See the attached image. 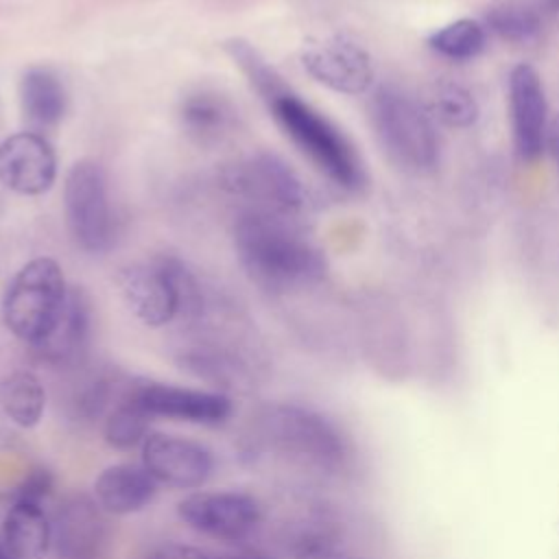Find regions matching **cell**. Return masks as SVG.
Wrapping results in <instances>:
<instances>
[{
  "label": "cell",
  "mask_w": 559,
  "mask_h": 559,
  "mask_svg": "<svg viewBox=\"0 0 559 559\" xmlns=\"http://www.w3.org/2000/svg\"><path fill=\"white\" fill-rule=\"evenodd\" d=\"M371 124L380 146L402 168L428 170L439 157L432 118L406 92L384 85L369 105Z\"/></svg>",
  "instance_id": "obj_5"
},
{
  "label": "cell",
  "mask_w": 559,
  "mask_h": 559,
  "mask_svg": "<svg viewBox=\"0 0 559 559\" xmlns=\"http://www.w3.org/2000/svg\"><path fill=\"white\" fill-rule=\"evenodd\" d=\"M159 483L142 463H114L94 480V498L109 515H131L148 507Z\"/></svg>",
  "instance_id": "obj_16"
},
{
  "label": "cell",
  "mask_w": 559,
  "mask_h": 559,
  "mask_svg": "<svg viewBox=\"0 0 559 559\" xmlns=\"http://www.w3.org/2000/svg\"><path fill=\"white\" fill-rule=\"evenodd\" d=\"M509 118L518 155L526 162L539 157L548 133V103L542 76L528 63L509 72Z\"/></svg>",
  "instance_id": "obj_11"
},
{
  "label": "cell",
  "mask_w": 559,
  "mask_h": 559,
  "mask_svg": "<svg viewBox=\"0 0 559 559\" xmlns=\"http://www.w3.org/2000/svg\"><path fill=\"white\" fill-rule=\"evenodd\" d=\"M2 546L11 559H44L52 548V520L44 507L13 500L2 518Z\"/></svg>",
  "instance_id": "obj_17"
},
{
  "label": "cell",
  "mask_w": 559,
  "mask_h": 559,
  "mask_svg": "<svg viewBox=\"0 0 559 559\" xmlns=\"http://www.w3.org/2000/svg\"><path fill=\"white\" fill-rule=\"evenodd\" d=\"M144 559H210V557L197 546L168 542V544H162V546L153 548Z\"/></svg>",
  "instance_id": "obj_29"
},
{
  "label": "cell",
  "mask_w": 559,
  "mask_h": 559,
  "mask_svg": "<svg viewBox=\"0 0 559 559\" xmlns=\"http://www.w3.org/2000/svg\"><path fill=\"white\" fill-rule=\"evenodd\" d=\"M234 245L247 275L273 293L310 286L325 275L321 251L275 214L260 210L240 214Z\"/></svg>",
  "instance_id": "obj_1"
},
{
  "label": "cell",
  "mask_w": 559,
  "mask_h": 559,
  "mask_svg": "<svg viewBox=\"0 0 559 559\" xmlns=\"http://www.w3.org/2000/svg\"><path fill=\"white\" fill-rule=\"evenodd\" d=\"M341 535L330 522L312 520L290 537L293 559H332L338 552Z\"/></svg>",
  "instance_id": "obj_27"
},
{
  "label": "cell",
  "mask_w": 559,
  "mask_h": 559,
  "mask_svg": "<svg viewBox=\"0 0 559 559\" xmlns=\"http://www.w3.org/2000/svg\"><path fill=\"white\" fill-rule=\"evenodd\" d=\"M66 221L74 242L87 253H105L116 234L114 214L109 205L105 170L92 162H76L63 188Z\"/></svg>",
  "instance_id": "obj_6"
},
{
  "label": "cell",
  "mask_w": 559,
  "mask_h": 559,
  "mask_svg": "<svg viewBox=\"0 0 559 559\" xmlns=\"http://www.w3.org/2000/svg\"><path fill=\"white\" fill-rule=\"evenodd\" d=\"M306 72L321 85L341 94H362L373 83L371 57L352 39L332 37L301 55Z\"/></svg>",
  "instance_id": "obj_13"
},
{
  "label": "cell",
  "mask_w": 559,
  "mask_h": 559,
  "mask_svg": "<svg viewBox=\"0 0 559 559\" xmlns=\"http://www.w3.org/2000/svg\"><path fill=\"white\" fill-rule=\"evenodd\" d=\"M546 22L537 0H500L485 13V28L511 44L533 41Z\"/></svg>",
  "instance_id": "obj_21"
},
{
  "label": "cell",
  "mask_w": 559,
  "mask_h": 559,
  "mask_svg": "<svg viewBox=\"0 0 559 559\" xmlns=\"http://www.w3.org/2000/svg\"><path fill=\"white\" fill-rule=\"evenodd\" d=\"M55 489V476L50 469L46 467H33L15 487L13 491V500H24V502H35V504H44L46 498L52 493Z\"/></svg>",
  "instance_id": "obj_28"
},
{
  "label": "cell",
  "mask_w": 559,
  "mask_h": 559,
  "mask_svg": "<svg viewBox=\"0 0 559 559\" xmlns=\"http://www.w3.org/2000/svg\"><path fill=\"white\" fill-rule=\"evenodd\" d=\"M68 286L59 264L50 258H35L24 264L2 297V321L9 332L28 343L39 345L59 321Z\"/></svg>",
  "instance_id": "obj_4"
},
{
  "label": "cell",
  "mask_w": 559,
  "mask_h": 559,
  "mask_svg": "<svg viewBox=\"0 0 559 559\" xmlns=\"http://www.w3.org/2000/svg\"><path fill=\"white\" fill-rule=\"evenodd\" d=\"M234 120L236 111L229 100L210 90L188 94L179 107L181 129L199 146H212L221 142L231 131Z\"/></svg>",
  "instance_id": "obj_19"
},
{
  "label": "cell",
  "mask_w": 559,
  "mask_h": 559,
  "mask_svg": "<svg viewBox=\"0 0 559 559\" xmlns=\"http://www.w3.org/2000/svg\"><path fill=\"white\" fill-rule=\"evenodd\" d=\"M426 111L432 120H439L441 124L452 129H467L478 120L476 98L467 87L454 81H441L432 85Z\"/></svg>",
  "instance_id": "obj_25"
},
{
  "label": "cell",
  "mask_w": 559,
  "mask_h": 559,
  "mask_svg": "<svg viewBox=\"0 0 559 559\" xmlns=\"http://www.w3.org/2000/svg\"><path fill=\"white\" fill-rule=\"evenodd\" d=\"M20 103L24 118L37 129L57 127L66 114V90L48 68H31L20 81Z\"/></svg>",
  "instance_id": "obj_20"
},
{
  "label": "cell",
  "mask_w": 559,
  "mask_h": 559,
  "mask_svg": "<svg viewBox=\"0 0 559 559\" xmlns=\"http://www.w3.org/2000/svg\"><path fill=\"white\" fill-rule=\"evenodd\" d=\"M124 395L153 419L162 417L197 426H218L227 421L234 411L231 400L221 391L190 389L146 378L129 380L124 384Z\"/></svg>",
  "instance_id": "obj_8"
},
{
  "label": "cell",
  "mask_w": 559,
  "mask_h": 559,
  "mask_svg": "<svg viewBox=\"0 0 559 559\" xmlns=\"http://www.w3.org/2000/svg\"><path fill=\"white\" fill-rule=\"evenodd\" d=\"M262 432L280 452L317 467L341 474L352 461V445L336 421L301 404H275L262 413Z\"/></svg>",
  "instance_id": "obj_3"
},
{
  "label": "cell",
  "mask_w": 559,
  "mask_h": 559,
  "mask_svg": "<svg viewBox=\"0 0 559 559\" xmlns=\"http://www.w3.org/2000/svg\"><path fill=\"white\" fill-rule=\"evenodd\" d=\"M266 107L293 140V144L336 186L360 190L365 186V168L349 138L321 111L304 103L288 87L273 96Z\"/></svg>",
  "instance_id": "obj_2"
},
{
  "label": "cell",
  "mask_w": 559,
  "mask_h": 559,
  "mask_svg": "<svg viewBox=\"0 0 559 559\" xmlns=\"http://www.w3.org/2000/svg\"><path fill=\"white\" fill-rule=\"evenodd\" d=\"M118 284L131 312L144 325L159 328L179 317V297L170 255H159L148 264H133L124 269Z\"/></svg>",
  "instance_id": "obj_12"
},
{
  "label": "cell",
  "mask_w": 559,
  "mask_h": 559,
  "mask_svg": "<svg viewBox=\"0 0 559 559\" xmlns=\"http://www.w3.org/2000/svg\"><path fill=\"white\" fill-rule=\"evenodd\" d=\"M0 406L20 428H33L41 421L46 408V389L31 371H13L0 382Z\"/></svg>",
  "instance_id": "obj_22"
},
{
  "label": "cell",
  "mask_w": 559,
  "mask_h": 559,
  "mask_svg": "<svg viewBox=\"0 0 559 559\" xmlns=\"http://www.w3.org/2000/svg\"><path fill=\"white\" fill-rule=\"evenodd\" d=\"M225 50L234 59V63L245 72L251 87L260 94L264 103H269L273 96L284 92L288 85L282 81V76L275 72V68L245 39L234 37L225 41Z\"/></svg>",
  "instance_id": "obj_26"
},
{
  "label": "cell",
  "mask_w": 559,
  "mask_h": 559,
  "mask_svg": "<svg viewBox=\"0 0 559 559\" xmlns=\"http://www.w3.org/2000/svg\"><path fill=\"white\" fill-rule=\"evenodd\" d=\"M216 559H273V557L262 550H240V552H231V555H221Z\"/></svg>",
  "instance_id": "obj_31"
},
{
  "label": "cell",
  "mask_w": 559,
  "mask_h": 559,
  "mask_svg": "<svg viewBox=\"0 0 559 559\" xmlns=\"http://www.w3.org/2000/svg\"><path fill=\"white\" fill-rule=\"evenodd\" d=\"M428 46L452 61L476 59L487 46V28L483 22L472 17H459L448 22L428 37Z\"/></svg>",
  "instance_id": "obj_24"
},
{
  "label": "cell",
  "mask_w": 559,
  "mask_h": 559,
  "mask_svg": "<svg viewBox=\"0 0 559 559\" xmlns=\"http://www.w3.org/2000/svg\"><path fill=\"white\" fill-rule=\"evenodd\" d=\"M229 183L236 192L258 201L260 212L275 214L280 218L301 212L306 205V190L297 173L277 155L260 153L240 164Z\"/></svg>",
  "instance_id": "obj_9"
},
{
  "label": "cell",
  "mask_w": 559,
  "mask_h": 559,
  "mask_svg": "<svg viewBox=\"0 0 559 559\" xmlns=\"http://www.w3.org/2000/svg\"><path fill=\"white\" fill-rule=\"evenodd\" d=\"M177 515L201 535L242 542L262 524V504L245 491H194L177 502Z\"/></svg>",
  "instance_id": "obj_7"
},
{
  "label": "cell",
  "mask_w": 559,
  "mask_h": 559,
  "mask_svg": "<svg viewBox=\"0 0 559 559\" xmlns=\"http://www.w3.org/2000/svg\"><path fill=\"white\" fill-rule=\"evenodd\" d=\"M107 539L105 511L96 498L74 493L52 520V550L59 559H96Z\"/></svg>",
  "instance_id": "obj_15"
},
{
  "label": "cell",
  "mask_w": 559,
  "mask_h": 559,
  "mask_svg": "<svg viewBox=\"0 0 559 559\" xmlns=\"http://www.w3.org/2000/svg\"><path fill=\"white\" fill-rule=\"evenodd\" d=\"M92 325V312L85 295L79 288L68 290V299L59 321L52 332L35 345V352L41 360L52 365H63L74 360L87 343Z\"/></svg>",
  "instance_id": "obj_18"
},
{
  "label": "cell",
  "mask_w": 559,
  "mask_h": 559,
  "mask_svg": "<svg viewBox=\"0 0 559 559\" xmlns=\"http://www.w3.org/2000/svg\"><path fill=\"white\" fill-rule=\"evenodd\" d=\"M151 421L153 417L146 411H142L131 397H127L122 389L114 408H109V413L105 415V424H103L105 441L116 450L138 448L151 435L148 432Z\"/></svg>",
  "instance_id": "obj_23"
},
{
  "label": "cell",
  "mask_w": 559,
  "mask_h": 559,
  "mask_svg": "<svg viewBox=\"0 0 559 559\" xmlns=\"http://www.w3.org/2000/svg\"><path fill=\"white\" fill-rule=\"evenodd\" d=\"M57 177V157L48 140L33 131H22L0 144V181L26 197L50 190Z\"/></svg>",
  "instance_id": "obj_14"
},
{
  "label": "cell",
  "mask_w": 559,
  "mask_h": 559,
  "mask_svg": "<svg viewBox=\"0 0 559 559\" xmlns=\"http://www.w3.org/2000/svg\"><path fill=\"white\" fill-rule=\"evenodd\" d=\"M0 559H11V557H9V552H7V548H4L2 544H0Z\"/></svg>",
  "instance_id": "obj_32"
},
{
  "label": "cell",
  "mask_w": 559,
  "mask_h": 559,
  "mask_svg": "<svg viewBox=\"0 0 559 559\" xmlns=\"http://www.w3.org/2000/svg\"><path fill=\"white\" fill-rule=\"evenodd\" d=\"M142 450V465L166 487L197 489L207 483L214 472L212 452L192 439L166 432H151Z\"/></svg>",
  "instance_id": "obj_10"
},
{
  "label": "cell",
  "mask_w": 559,
  "mask_h": 559,
  "mask_svg": "<svg viewBox=\"0 0 559 559\" xmlns=\"http://www.w3.org/2000/svg\"><path fill=\"white\" fill-rule=\"evenodd\" d=\"M546 140H548L550 153H552V157H555V164H557V168H559V116L548 124Z\"/></svg>",
  "instance_id": "obj_30"
}]
</instances>
